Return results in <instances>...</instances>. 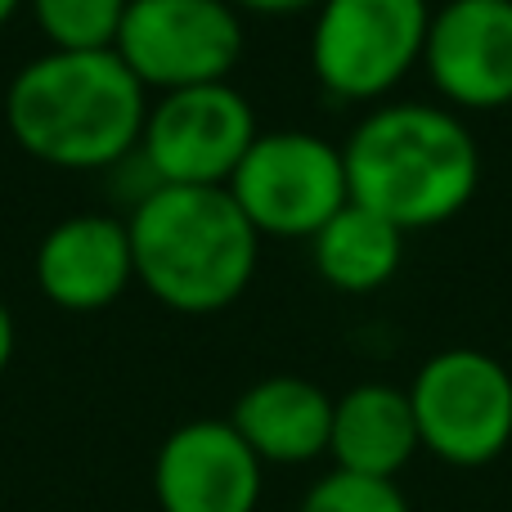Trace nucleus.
Masks as SVG:
<instances>
[{"label": "nucleus", "mask_w": 512, "mask_h": 512, "mask_svg": "<svg viewBox=\"0 0 512 512\" xmlns=\"http://www.w3.org/2000/svg\"><path fill=\"white\" fill-rule=\"evenodd\" d=\"M230 423L261 463H310L328 454L333 400L310 378L274 373L243 391Z\"/></svg>", "instance_id": "nucleus-12"}, {"label": "nucleus", "mask_w": 512, "mask_h": 512, "mask_svg": "<svg viewBox=\"0 0 512 512\" xmlns=\"http://www.w3.org/2000/svg\"><path fill=\"white\" fill-rule=\"evenodd\" d=\"M432 5L427 0H319L310 68L337 99H382L423 63Z\"/></svg>", "instance_id": "nucleus-5"}, {"label": "nucleus", "mask_w": 512, "mask_h": 512, "mask_svg": "<svg viewBox=\"0 0 512 512\" xmlns=\"http://www.w3.org/2000/svg\"><path fill=\"white\" fill-rule=\"evenodd\" d=\"M418 450H423V441H418L409 391L391 387V382H360L342 400H333L328 454L342 472L396 481Z\"/></svg>", "instance_id": "nucleus-13"}, {"label": "nucleus", "mask_w": 512, "mask_h": 512, "mask_svg": "<svg viewBox=\"0 0 512 512\" xmlns=\"http://www.w3.org/2000/svg\"><path fill=\"white\" fill-rule=\"evenodd\" d=\"M9 360H14V315H9V306L0 301V373L9 369Z\"/></svg>", "instance_id": "nucleus-18"}, {"label": "nucleus", "mask_w": 512, "mask_h": 512, "mask_svg": "<svg viewBox=\"0 0 512 512\" xmlns=\"http://www.w3.org/2000/svg\"><path fill=\"white\" fill-rule=\"evenodd\" d=\"M409 405L423 450L454 468H486L512 445V373L486 351L432 355L409 387Z\"/></svg>", "instance_id": "nucleus-6"}, {"label": "nucleus", "mask_w": 512, "mask_h": 512, "mask_svg": "<svg viewBox=\"0 0 512 512\" xmlns=\"http://www.w3.org/2000/svg\"><path fill=\"white\" fill-rule=\"evenodd\" d=\"M23 5H27V0H0V27H5L9 18H14L18 9H23Z\"/></svg>", "instance_id": "nucleus-19"}, {"label": "nucleus", "mask_w": 512, "mask_h": 512, "mask_svg": "<svg viewBox=\"0 0 512 512\" xmlns=\"http://www.w3.org/2000/svg\"><path fill=\"white\" fill-rule=\"evenodd\" d=\"M351 203L396 230H432L477 198L481 149L472 131L436 104H382L342 144Z\"/></svg>", "instance_id": "nucleus-2"}, {"label": "nucleus", "mask_w": 512, "mask_h": 512, "mask_svg": "<svg viewBox=\"0 0 512 512\" xmlns=\"http://www.w3.org/2000/svg\"><path fill=\"white\" fill-rule=\"evenodd\" d=\"M230 5L252 14H301V9H319V0H230Z\"/></svg>", "instance_id": "nucleus-17"}, {"label": "nucleus", "mask_w": 512, "mask_h": 512, "mask_svg": "<svg viewBox=\"0 0 512 512\" xmlns=\"http://www.w3.org/2000/svg\"><path fill=\"white\" fill-rule=\"evenodd\" d=\"M256 113L230 81L167 90L144 117L140 153L153 185L225 189L256 140Z\"/></svg>", "instance_id": "nucleus-8"}, {"label": "nucleus", "mask_w": 512, "mask_h": 512, "mask_svg": "<svg viewBox=\"0 0 512 512\" xmlns=\"http://www.w3.org/2000/svg\"><path fill=\"white\" fill-rule=\"evenodd\" d=\"M423 68L454 108L512 104V0H445L432 9Z\"/></svg>", "instance_id": "nucleus-9"}, {"label": "nucleus", "mask_w": 512, "mask_h": 512, "mask_svg": "<svg viewBox=\"0 0 512 512\" xmlns=\"http://www.w3.org/2000/svg\"><path fill=\"white\" fill-rule=\"evenodd\" d=\"M230 198L256 234L315 239L346 203V158L315 131H265L230 176Z\"/></svg>", "instance_id": "nucleus-4"}, {"label": "nucleus", "mask_w": 512, "mask_h": 512, "mask_svg": "<svg viewBox=\"0 0 512 512\" xmlns=\"http://www.w3.org/2000/svg\"><path fill=\"white\" fill-rule=\"evenodd\" d=\"M297 512H409V499L400 495L396 481L333 468L306 490Z\"/></svg>", "instance_id": "nucleus-16"}, {"label": "nucleus", "mask_w": 512, "mask_h": 512, "mask_svg": "<svg viewBox=\"0 0 512 512\" xmlns=\"http://www.w3.org/2000/svg\"><path fill=\"white\" fill-rule=\"evenodd\" d=\"M113 50L144 90L212 86L243 59V23L230 0H131Z\"/></svg>", "instance_id": "nucleus-7"}, {"label": "nucleus", "mask_w": 512, "mask_h": 512, "mask_svg": "<svg viewBox=\"0 0 512 512\" xmlns=\"http://www.w3.org/2000/svg\"><path fill=\"white\" fill-rule=\"evenodd\" d=\"M50 50H113L131 0H27Z\"/></svg>", "instance_id": "nucleus-15"}, {"label": "nucleus", "mask_w": 512, "mask_h": 512, "mask_svg": "<svg viewBox=\"0 0 512 512\" xmlns=\"http://www.w3.org/2000/svg\"><path fill=\"white\" fill-rule=\"evenodd\" d=\"M310 252H315V270L328 288L360 297V292H378L382 283L396 279L400 261H405V230H396L387 216L369 212V207L346 203L310 239Z\"/></svg>", "instance_id": "nucleus-14"}, {"label": "nucleus", "mask_w": 512, "mask_h": 512, "mask_svg": "<svg viewBox=\"0 0 512 512\" xmlns=\"http://www.w3.org/2000/svg\"><path fill=\"white\" fill-rule=\"evenodd\" d=\"M135 279L167 310L212 315L248 292L261 234L239 212L230 189L153 185L131 221Z\"/></svg>", "instance_id": "nucleus-3"}, {"label": "nucleus", "mask_w": 512, "mask_h": 512, "mask_svg": "<svg viewBox=\"0 0 512 512\" xmlns=\"http://www.w3.org/2000/svg\"><path fill=\"white\" fill-rule=\"evenodd\" d=\"M162 512H256L261 459L221 418H194L162 441L153 463Z\"/></svg>", "instance_id": "nucleus-10"}, {"label": "nucleus", "mask_w": 512, "mask_h": 512, "mask_svg": "<svg viewBox=\"0 0 512 512\" xmlns=\"http://www.w3.org/2000/svg\"><path fill=\"white\" fill-rule=\"evenodd\" d=\"M135 252L126 221L72 216L59 221L36 248V283L59 310H104L131 288Z\"/></svg>", "instance_id": "nucleus-11"}, {"label": "nucleus", "mask_w": 512, "mask_h": 512, "mask_svg": "<svg viewBox=\"0 0 512 512\" xmlns=\"http://www.w3.org/2000/svg\"><path fill=\"white\" fill-rule=\"evenodd\" d=\"M144 86L117 50H50L23 63L5 90L18 149L59 171H99L140 149Z\"/></svg>", "instance_id": "nucleus-1"}]
</instances>
